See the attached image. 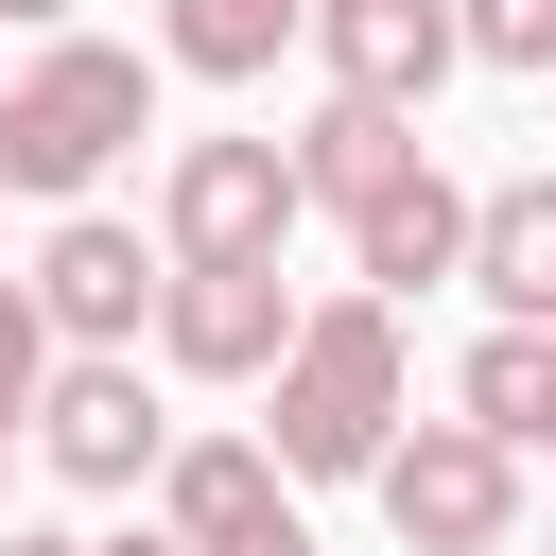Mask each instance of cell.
Returning a JSON list of instances; mask_svg holds the SVG:
<instances>
[{"label": "cell", "instance_id": "cell-1", "mask_svg": "<svg viewBox=\"0 0 556 556\" xmlns=\"http://www.w3.org/2000/svg\"><path fill=\"white\" fill-rule=\"evenodd\" d=\"M139 139H156V70H139L122 35H35V52L0 70V191L87 208Z\"/></svg>", "mask_w": 556, "mask_h": 556}, {"label": "cell", "instance_id": "cell-2", "mask_svg": "<svg viewBox=\"0 0 556 556\" xmlns=\"http://www.w3.org/2000/svg\"><path fill=\"white\" fill-rule=\"evenodd\" d=\"M261 400H278V417H261V452H278L295 486L382 469V434H400V295H365V278H348V295H313Z\"/></svg>", "mask_w": 556, "mask_h": 556}, {"label": "cell", "instance_id": "cell-3", "mask_svg": "<svg viewBox=\"0 0 556 556\" xmlns=\"http://www.w3.org/2000/svg\"><path fill=\"white\" fill-rule=\"evenodd\" d=\"M156 452H174V417H156L139 348H52V382H35V469L87 486V504H139Z\"/></svg>", "mask_w": 556, "mask_h": 556}, {"label": "cell", "instance_id": "cell-4", "mask_svg": "<svg viewBox=\"0 0 556 556\" xmlns=\"http://www.w3.org/2000/svg\"><path fill=\"white\" fill-rule=\"evenodd\" d=\"M382 521H400V556H504L521 539V452L504 434H469V417H417V434H382Z\"/></svg>", "mask_w": 556, "mask_h": 556}, {"label": "cell", "instance_id": "cell-5", "mask_svg": "<svg viewBox=\"0 0 556 556\" xmlns=\"http://www.w3.org/2000/svg\"><path fill=\"white\" fill-rule=\"evenodd\" d=\"M295 226H313L295 139H174V174H156V261H278Z\"/></svg>", "mask_w": 556, "mask_h": 556}, {"label": "cell", "instance_id": "cell-6", "mask_svg": "<svg viewBox=\"0 0 556 556\" xmlns=\"http://www.w3.org/2000/svg\"><path fill=\"white\" fill-rule=\"evenodd\" d=\"M295 278L278 261H174L156 278V365L174 382H278V348H295Z\"/></svg>", "mask_w": 556, "mask_h": 556}, {"label": "cell", "instance_id": "cell-7", "mask_svg": "<svg viewBox=\"0 0 556 556\" xmlns=\"http://www.w3.org/2000/svg\"><path fill=\"white\" fill-rule=\"evenodd\" d=\"M156 243L122 226V208H52V243H35V313H52V348H139L156 330Z\"/></svg>", "mask_w": 556, "mask_h": 556}, {"label": "cell", "instance_id": "cell-8", "mask_svg": "<svg viewBox=\"0 0 556 556\" xmlns=\"http://www.w3.org/2000/svg\"><path fill=\"white\" fill-rule=\"evenodd\" d=\"M313 70H330V104H434L452 70H469V35H452V0H313Z\"/></svg>", "mask_w": 556, "mask_h": 556}, {"label": "cell", "instance_id": "cell-9", "mask_svg": "<svg viewBox=\"0 0 556 556\" xmlns=\"http://www.w3.org/2000/svg\"><path fill=\"white\" fill-rule=\"evenodd\" d=\"M348 278L365 295H434V278H469V191L417 156V174H382L365 208H348Z\"/></svg>", "mask_w": 556, "mask_h": 556}, {"label": "cell", "instance_id": "cell-10", "mask_svg": "<svg viewBox=\"0 0 556 556\" xmlns=\"http://www.w3.org/2000/svg\"><path fill=\"white\" fill-rule=\"evenodd\" d=\"M156 521H174L191 556H226V539L295 521V469H278L261 434H174V452H156Z\"/></svg>", "mask_w": 556, "mask_h": 556}, {"label": "cell", "instance_id": "cell-11", "mask_svg": "<svg viewBox=\"0 0 556 556\" xmlns=\"http://www.w3.org/2000/svg\"><path fill=\"white\" fill-rule=\"evenodd\" d=\"M469 278H486V313H504V330H556V174L469 191Z\"/></svg>", "mask_w": 556, "mask_h": 556}, {"label": "cell", "instance_id": "cell-12", "mask_svg": "<svg viewBox=\"0 0 556 556\" xmlns=\"http://www.w3.org/2000/svg\"><path fill=\"white\" fill-rule=\"evenodd\" d=\"M417 156H434V139H417L400 104H313V122H295V191H313L330 226H348L382 174H417Z\"/></svg>", "mask_w": 556, "mask_h": 556}, {"label": "cell", "instance_id": "cell-13", "mask_svg": "<svg viewBox=\"0 0 556 556\" xmlns=\"http://www.w3.org/2000/svg\"><path fill=\"white\" fill-rule=\"evenodd\" d=\"M452 417L504 434V452H539V434H556V330H504V313H486V348L452 365Z\"/></svg>", "mask_w": 556, "mask_h": 556}, {"label": "cell", "instance_id": "cell-14", "mask_svg": "<svg viewBox=\"0 0 556 556\" xmlns=\"http://www.w3.org/2000/svg\"><path fill=\"white\" fill-rule=\"evenodd\" d=\"M295 35H313V0H156V52L208 70V87H261Z\"/></svg>", "mask_w": 556, "mask_h": 556}, {"label": "cell", "instance_id": "cell-15", "mask_svg": "<svg viewBox=\"0 0 556 556\" xmlns=\"http://www.w3.org/2000/svg\"><path fill=\"white\" fill-rule=\"evenodd\" d=\"M469 70H556V0H452Z\"/></svg>", "mask_w": 556, "mask_h": 556}, {"label": "cell", "instance_id": "cell-16", "mask_svg": "<svg viewBox=\"0 0 556 556\" xmlns=\"http://www.w3.org/2000/svg\"><path fill=\"white\" fill-rule=\"evenodd\" d=\"M35 382H52V313L35 278H0V434H35Z\"/></svg>", "mask_w": 556, "mask_h": 556}, {"label": "cell", "instance_id": "cell-17", "mask_svg": "<svg viewBox=\"0 0 556 556\" xmlns=\"http://www.w3.org/2000/svg\"><path fill=\"white\" fill-rule=\"evenodd\" d=\"M87 556H191V539H174V521H122V539H87Z\"/></svg>", "mask_w": 556, "mask_h": 556}, {"label": "cell", "instance_id": "cell-18", "mask_svg": "<svg viewBox=\"0 0 556 556\" xmlns=\"http://www.w3.org/2000/svg\"><path fill=\"white\" fill-rule=\"evenodd\" d=\"M70 17H87V0H0V35H70Z\"/></svg>", "mask_w": 556, "mask_h": 556}, {"label": "cell", "instance_id": "cell-19", "mask_svg": "<svg viewBox=\"0 0 556 556\" xmlns=\"http://www.w3.org/2000/svg\"><path fill=\"white\" fill-rule=\"evenodd\" d=\"M226 556H313V521H261V539H226Z\"/></svg>", "mask_w": 556, "mask_h": 556}, {"label": "cell", "instance_id": "cell-20", "mask_svg": "<svg viewBox=\"0 0 556 556\" xmlns=\"http://www.w3.org/2000/svg\"><path fill=\"white\" fill-rule=\"evenodd\" d=\"M0 556H87V539H52V521H0Z\"/></svg>", "mask_w": 556, "mask_h": 556}, {"label": "cell", "instance_id": "cell-21", "mask_svg": "<svg viewBox=\"0 0 556 556\" xmlns=\"http://www.w3.org/2000/svg\"><path fill=\"white\" fill-rule=\"evenodd\" d=\"M539 452H556V434H539Z\"/></svg>", "mask_w": 556, "mask_h": 556}, {"label": "cell", "instance_id": "cell-22", "mask_svg": "<svg viewBox=\"0 0 556 556\" xmlns=\"http://www.w3.org/2000/svg\"><path fill=\"white\" fill-rule=\"evenodd\" d=\"M0 208H17V191H0Z\"/></svg>", "mask_w": 556, "mask_h": 556}]
</instances>
